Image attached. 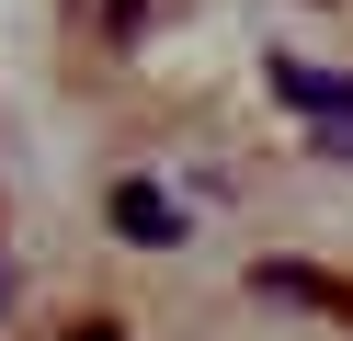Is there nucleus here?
<instances>
[{"label":"nucleus","instance_id":"5","mask_svg":"<svg viewBox=\"0 0 353 341\" xmlns=\"http://www.w3.org/2000/svg\"><path fill=\"white\" fill-rule=\"evenodd\" d=\"M80 341H114V330H103V318H92V330H80Z\"/></svg>","mask_w":353,"mask_h":341},{"label":"nucleus","instance_id":"3","mask_svg":"<svg viewBox=\"0 0 353 341\" xmlns=\"http://www.w3.org/2000/svg\"><path fill=\"white\" fill-rule=\"evenodd\" d=\"M274 91H285V103H296V114H319L330 136L353 125V80H319V68H274Z\"/></svg>","mask_w":353,"mask_h":341},{"label":"nucleus","instance_id":"2","mask_svg":"<svg viewBox=\"0 0 353 341\" xmlns=\"http://www.w3.org/2000/svg\"><path fill=\"white\" fill-rule=\"evenodd\" d=\"M251 285H262V296H285V307H330V318H353V285H330L319 262H262Z\"/></svg>","mask_w":353,"mask_h":341},{"label":"nucleus","instance_id":"4","mask_svg":"<svg viewBox=\"0 0 353 341\" xmlns=\"http://www.w3.org/2000/svg\"><path fill=\"white\" fill-rule=\"evenodd\" d=\"M0 307H12V262H0Z\"/></svg>","mask_w":353,"mask_h":341},{"label":"nucleus","instance_id":"1","mask_svg":"<svg viewBox=\"0 0 353 341\" xmlns=\"http://www.w3.org/2000/svg\"><path fill=\"white\" fill-rule=\"evenodd\" d=\"M103 216H114V239H137V250H183V239H194V216L160 194V182H114Z\"/></svg>","mask_w":353,"mask_h":341}]
</instances>
